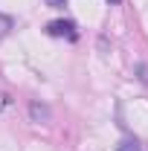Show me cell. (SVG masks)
<instances>
[{"mask_svg":"<svg viewBox=\"0 0 148 151\" xmlns=\"http://www.w3.org/2000/svg\"><path fill=\"white\" fill-rule=\"evenodd\" d=\"M137 70H139V78H142V81H145V84H148V67H145V64H139Z\"/></svg>","mask_w":148,"mask_h":151,"instance_id":"5","label":"cell"},{"mask_svg":"<svg viewBox=\"0 0 148 151\" xmlns=\"http://www.w3.org/2000/svg\"><path fill=\"white\" fill-rule=\"evenodd\" d=\"M111 3H119V0H111Z\"/></svg>","mask_w":148,"mask_h":151,"instance_id":"7","label":"cell"},{"mask_svg":"<svg viewBox=\"0 0 148 151\" xmlns=\"http://www.w3.org/2000/svg\"><path fill=\"white\" fill-rule=\"evenodd\" d=\"M12 29H15V20L9 18V15H0V38H6Z\"/></svg>","mask_w":148,"mask_h":151,"instance_id":"3","label":"cell"},{"mask_svg":"<svg viewBox=\"0 0 148 151\" xmlns=\"http://www.w3.org/2000/svg\"><path fill=\"white\" fill-rule=\"evenodd\" d=\"M29 116H32V122H38V125H50V122H52L50 105H44V102H38V99L29 102Z\"/></svg>","mask_w":148,"mask_h":151,"instance_id":"2","label":"cell"},{"mask_svg":"<svg viewBox=\"0 0 148 151\" xmlns=\"http://www.w3.org/2000/svg\"><path fill=\"white\" fill-rule=\"evenodd\" d=\"M64 3H67V0H47V6H52V9H61Z\"/></svg>","mask_w":148,"mask_h":151,"instance_id":"6","label":"cell"},{"mask_svg":"<svg viewBox=\"0 0 148 151\" xmlns=\"http://www.w3.org/2000/svg\"><path fill=\"white\" fill-rule=\"evenodd\" d=\"M47 35H52V38H70V41H75V38H78V32H75V23H70V20H50V23H47Z\"/></svg>","mask_w":148,"mask_h":151,"instance_id":"1","label":"cell"},{"mask_svg":"<svg viewBox=\"0 0 148 151\" xmlns=\"http://www.w3.org/2000/svg\"><path fill=\"white\" fill-rule=\"evenodd\" d=\"M116 151H139V142H137V139H122V142L116 145Z\"/></svg>","mask_w":148,"mask_h":151,"instance_id":"4","label":"cell"}]
</instances>
